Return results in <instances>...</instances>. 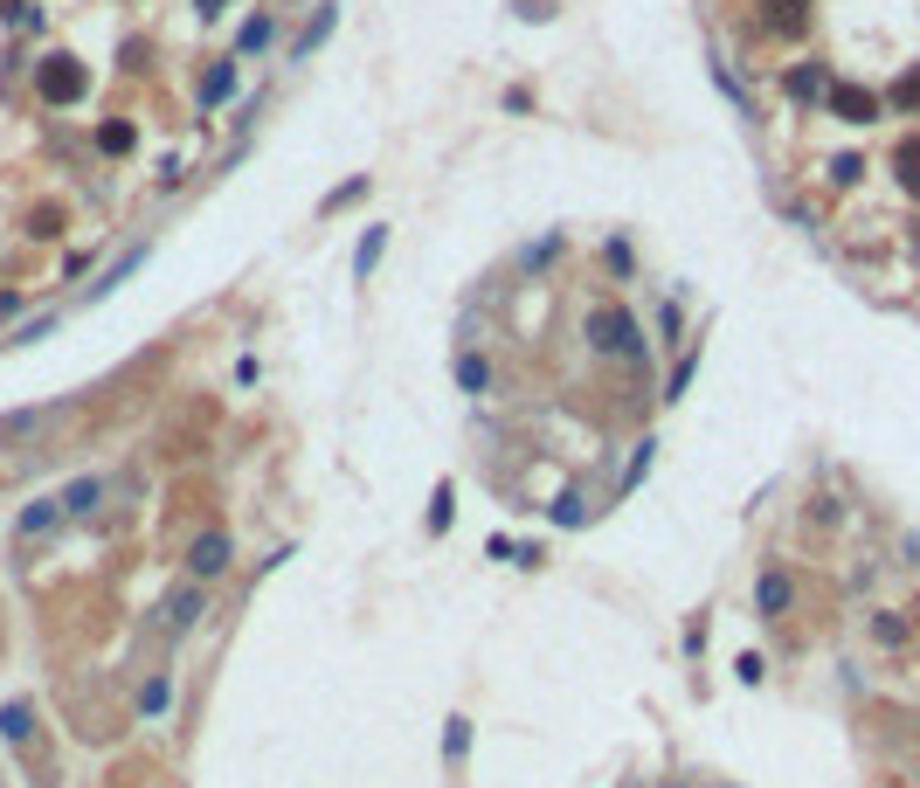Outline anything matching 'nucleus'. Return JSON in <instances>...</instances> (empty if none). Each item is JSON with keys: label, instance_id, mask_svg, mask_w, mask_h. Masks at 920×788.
<instances>
[{"label": "nucleus", "instance_id": "nucleus-1", "mask_svg": "<svg viewBox=\"0 0 920 788\" xmlns=\"http://www.w3.org/2000/svg\"><path fill=\"white\" fill-rule=\"evenodd\" d=\"M589 347L602 353V360H644V339H637V326H630V311H589Z\"/></svg>", "mask_w": 920, "mask_h": 788}, {"label": "nucleus", "instance_id": "nucleus-2", "mask_svg": "<svg viewBox=\"0 0 920 788\" xmlns=\"http://www.w3.org/2000/svg\"><path fill=\"white\" fill-rule=\"evenodd\" d=\"M824 104H831V118H845V125H873V118H886V97H879V90H865V84H837V76H831Z\"/></svg>", "mask_w": 920, "mask_h": 788}, {"label": "nucleus", "instance_id": "nucleus-3", "mask_svg": "<svg viewBox=\"0 0 920 788\" xmlns=\"http://www.w3.org/2000/svg\"><path fill=\"white\" fill-rule=\"evenodd\" d=\"M35 84H42V97H49V104H76V97L91 90V76L76 70L70 56H49V63L35 70Z\"/></svg>", "mask_w": 920, "mask_h": 788}, {"label": "nucleus", "instance_id": "nucleus-4", "mask_svg": "<svg viewBox=\"0 0 920 788\" xmlns=\"http://www.w3.org/2000/svg\"><path fill=\"white\" fill-rule=\"evenodd\" d=\"M215 574H229V533L215 525V533H201L194 546H188V582H215Z\"/></svg>", "mask_w": 920, "mask_h": 788}, {"label": "nucleus", "instance_id": "nucleus-5", "mask_svg": "<svg viewBox=\"0 0 920 788\" xmlns=\"http://www.w3.org/2000/svg\"><path fill=\"white\" fill-rule=\"evenodd\" d=\"M63 525V498L49 491V498H29V505H21V519H14V540L29 546V540H42V533H56Z\"/></svg>", "mask_w": 920, "mask_h": 788}, {"label": "nucleus", "instance_id": "nucleus-6", "mask_svg": "<svg viewBox=\"0 0 920 788\" xmlns=\"http://www.w3.org/2000/svg\"><path fill=\"white\" fill-rule=\"evenodd\" d=\"M0 741H8L14 754L35 747V705L29 699H8V705H0Z\"/></svg>", "mask_w": 920, "mask_h": 788}, {"label": "nucleus", "instance_id": "nucleus-7", "mask_svg": "<svg viewBox=\"0 0 920 788\" xmlns=\"http://www.w3.org/2000/svg\"><path fill=\"white\" fill-rule=\"evenodd\" d=\"M56 498H63V519H91V512H97V498H104V470H84V478H70Z\"/></svg>", "mask_w": 920, "mask_h": 788}, {"label": "nucleus", "instance_id": "nucleus-8", "mask_svg": "<svg viewBox=\"0 0 920 788\" xmlns=\"http://www.w3.org/2000/svg\"><path fill=\"white\" fill-rule=\"evenodd\" d=\"M332 29H339V0H326V8L305 21V35L292 42V63H311V56H319V49H326V35H332Z\"/></svg>", "mask_w": 920, "mask_h": 788}, {"label": "nucleus", "instance_id": "nucleus-9", "mask_svg": "<svg viewBox=\"0 0 920 788\" xmlns=\"http://www.w3.org/2000/svg\"><path fill=\"white\" fill-rule=\"evenodd\" d=\"M803 8H810V0H761V21H769L775 35H803V29H810Z\"/></svg>", "mask_w": 920, "mask_h": 788}, {"label": "nucleus", "instance_id": "nucleus-10", "mask_svg": "<svg viewBox=\"0 0 920 788\" xmlns=\"http://www.w3.org/2000/svg\"><path fill=\"white\" fill-rule=\"evenodd\" d=\"M194 622H201V582L173 588V601H167V629H173V637H188Z\"/></svg>", "mask_w": 920, "mask_h": 788}, {"label": "nucleus", "instance_id": "nucleus-11", "mask_svg": "<svg viewBox=\"0 0 920 788\" xmlns=\"http://www.w3.org/2000/svg\"><path fill=\"white\" fill-rule=\"evenodd\" d=\"M824 90H831L824 63H796V70H789V97H796V104H824Z\"/></svg>", "mask_w": 920, "mask_h": 788}, {"label": "nucleus", "instance_id": "nucleus-12", "mask_svg": "<svg viewBox=\"0 0 920 788\" xmlns=\"http://www.w3.org/2000/svg\"><path fill=\"white\" fill-rule=\"evenodd\" d=\"M167 713H173V678L152 671L146 685H139V720H167Z\"/></svg>", "mask_w": 920, "mask_h": 788}, {"label": "nucleus", "instance_id": "nucleus-13", "mask_svg": "<svg viewBox=\"0 0 920 788\" xmlns=\"http://www.w3.org/2000/svg\"><path fill=\"white\" fill-rule=\"evenodd\" d=\"M789 601H796V588H789V574H761V582H754V609H761V616H782Z\"/></svg>", "mask_w": 920, "mask_h": 788}, {"label": "nucleus", "instance_id": "nucleus-14", "mask_svg": "<svg viewBox=\"0 0 920 788\" xmlns=\"http://www.w3.org/2000/svg\"><path fill=\"white\" fill-rule=\"evenodd\" d=\"M139 263H146V243H131V249H125V256L112 263V270H104V277L91 284V291H84V305H97L104 291H118V277H131V270H139Z\"/></svg>", "mask_w": 920, "mask_h": 788}, {"label": "nucleus", "instance_id": "nucleus-15", "mask_svg": "<svg viewBox=\"0 0 920 788\" xmlns=\"http://www.w3.org/2000/svg\"><path fill=\"white\" fill-rule=\"evenodd\" d=\"M229 97H235V63H215L201 76V111H222Z\"/></svg>", "mask_w": 920, "mask_h": 788}, {"label": "nucleus", "instance_id": "nucleus-16", "mask_svg": "<svg viewBox=\"0 0 920 788\" xmlns=\"http://www.w3.org/2000/svg\"><path fill=\"white\" fill-rule=\"evenodd\" d=\"M271 42H277V14H250L243 35H235V49H243V56H263Z\"/></svg>", "mask_w": 920, "mask_h": 788}, {"label": "nucleus", "instance_id": "nucleus-17", "mask_svg": "<svg viewBox=\"0 0 920 788\" xmlns=\"http://www.w3.org/2000/svg\"><path fill=\"white\" fill-rule=\"evenodd\" d=\"M388 256V228H360V249H353V277H374V263Z\"/></svg>", "mask_w": 920, "mask_h": 788}, {"label": "nucleus", "instance_id": "nucleus-18", "mask_svg": "<svg viewBox=\"0 0 920 788\" xmlns=\"http://www.w3.org/2000/svg\"><path fill=\"white\" fill-rule=\"evenodd\" d=\"M589 519H595V512H589L582 491H561V498H554V525H561V533H582Z\"/></svg>", "mask_w": 920, "mask_h": 788}, {"label": "nucleus", "instance_id": "nucleus-19", "mask_svg": "<svg viewBox=\"0 0 920 788\" xmlns=\"http://www.w3.org/2000/svg\"><path fill=\"white\" fill-rule=\"evenodd\" d=\"M451 519H457V491L436 484V498H430V533H451Z\"/></svg>", "mask_w": 920, "mask_h": 788}, {"label": "nucleus", "instance_id": "nucleus-20", "mask_svg": "<svg viewBox=\"0 0 920 788\" xmlns=\"http://www.w3.org/2000/svg\"><path fill=\"white\" fill-rule=\"evenodd\" d=\"M457 381H464V394H485V387H491V366H485L478 353H464V360H457Z\"/></svg>", "mask_w": 920, "mask_h": 788}, {"label": "nucleus", "instance_id": "nucleus-21", "mask_svg": "<svg viewBox=\"0 0 920 788\" xmlns=\"http://www.w3.org/2000/svg\"><path fill=\"white\" fill-rule=\"evenodd\" d=\"M886 104H892V111H920V70H907L900 84L886 90Z\"/></svg>", "mask_w": 920, "mask_h": 788}, {"label": "nucleus", "instance_id": "nucleus-22", "mask_svg": "<svg viewBox=\"0 0 920 788\" xmlns=\"http://www.w3.org/2000/svg\"><path fill=\"white\" fill-rule=\"evenodd\" d=\"M464 754H470V720H451V726H443V760L457 768Z\"/></svg>", "mask_w": 920, "mask_h": 788}, {"label": "nucleus", "instance_id": "nucleus-23", "mask_svg": "<svg viewBox=\"0 0 920 788\" xmlns=\"http://www.w3.org/2000/svg\"><path fill=\"white\" fill-rule=\"evenodd\" d=\"M651 450H657L651 436H644V443H630V470H623V491H637V484H644V470H651Z\"/></svg>", "mask_w": 920, "mask_h": 788}, {"label": "nucleus", "instance_id": "nucleus-24", "mask_svg": "<svg viewBox=\"0 0 920 788\" xmlns=\"http://www.w3.org/2000/svg\"><path fill=\"white\" fill-rule=\"evenodd\" d=\"M692 366H699V347H692L686 360H678V366H672V381H665V402H678V394H686V387H692Z\"/></svg>", "mask_w": 920, "mask_h": 788}, {"label": "nucleus", "instance_id": "nucleus-25", "mask_svg": "<svg viewBox=\"0 0 920 788\" xmlns=\"http://www.w3.org/2000/svg\"><path fill=\"white\" fill-rule=\"evenodd\" d=\"M63 326V311H49V319H29V326H21L14 332V347H35V339H49V332H56Z\"/></svg>", "mask_w": 920, "mask_h": 788}, {"label": "nucleus", "instance_id": "nucleus-26", "mask_svg": "<svg viewBox=\"0 0 920 788\" xmlns=\"http://www.w3.org/2000/svg\"><path fill=\"white\" fill-rule=\"evenodd\" d=\"M873 637H879V643H907V622L892 616V609H879V616H873Z\"/></svg>", "mask_w": 920, "mask_h": 788}, {"label": "nucleus", "instance_id": "nucleus-27", "mask_svg": "<svg viewBox=\"0 0 920 788\" xmlns=\"http://www.w3.org/2000/svg\"><path fill=\"white\" fill-rule=\"evenodd\" d=\"M360 194H367V173H353V180H347V188H339V194H326V215H339V207H353Z\"/></svg>", "mask_w": 920, "mask_h": 788}, {"label": "nucleus", "instance_id": "nucleus-28", "mask_svg": "<svg viewBox=\"0 0 920 788\" xmlns=\"http://www.w3.org/2000/svg\"><path fill=\"white\" fill-rule=\"evenodd\" d=\"M858 173H865V160H858V152H837V160H831V180H837V188H852Z\"/></svg>", "mask_w": 920, "mask_h": 788}, {"label": "nucleus", "instance_id": "nucleus-29", "mask_svg": "<svg viewBox=\"0 0 920 788\" xmlns=\"http://www.w3.org/2000/svg\"><path fill=\"white\" fill-rule=\"evenodd\" d=\"M97 146H104V152H131V125H104Z\"/></svg>", "mask_w": 920, "mask_h": 788}, {"label": "nucleus", "instance_id": "nucleus-30", "mask_svg": "<svg viewBox=\"0 0 920 788\" xmlns=\"http://www.w3.org/2000/svg\"><path fill=\"white\" fill-rule=\"evenodd\" d=\"M8 21L14 29H35V0H8Z\"/></svg>", "mask_w": 920, "mask_h": 788}, {"label": "nucleus", "instance_id": "nucleus-31", "mask_svg": "<svg viewBox=\"0 0 920 788\" xmlns=\"http://www.w3.org/2000/svg\"><path fill=\"white\" fill-rule=\"evenodd\" d=\"M519 21H554V0H519Z\"/></svg>", "mask_w": 920, "mask_h": 788}, {"label": "nucleus", "instance_id": "nucleus-32", "mask_svg": "<svg viewBox=\"0 0 920 788\" xmlns=\"http://www.w3.org/2000/svg\"><path fill=\"white\" fill-rule=\"evenodd\" d=\"M194 8H201V14H208V21H215V14H222V8H229V0H194Z\"/></svg>", "mask_w": 920, "mask_h": 788}]
</instances>
